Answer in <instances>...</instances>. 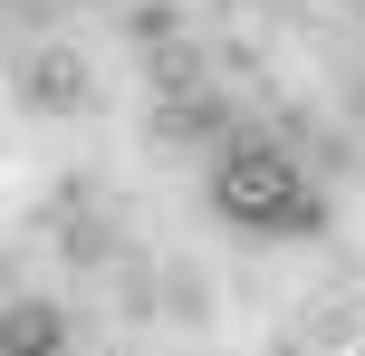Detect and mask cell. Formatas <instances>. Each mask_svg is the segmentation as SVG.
I'll return each mask as SVG.
<instances>
[{"label":"cell","mask_w":365,"mask_h":356,"mask_svg":"<svg viewBox=\"0 0 365 356\" xmlns=\"http://www.w3.org/2000/svg\"><path fill=\"white\" fill-rule=\"evenodd\" d=\"M58 337V318H38V308H29V318H10V327H0V347H48Z\"/></svg>","instance_id":"7a4b0ae2"},{"label":"cell","mask_w":365,"mask_h":356,"mask_svg":"<svg viewBox=\"0 0 365 356\" xmlns=\"http://www.w3.org/2000/svg\"><path fill=\"white\" fill-rule=\"evenodd\" d=\"M221 212H231V222H250V231H279V222H317V203H308V183H298L289 164H279V154H250L240 145L231 164H221Z\"/></svg>","instance_id":"6da1fadb"}]
</instances>
